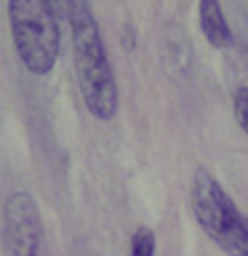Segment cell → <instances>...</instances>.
Listing matches in <instances>:
<instances>
[{
    "label": "cell",
    "mask_w": 248,
    "mask_h": 256,
    "mask_svg": "<svg viewBox=\"0 0 248 256\" xmlns=\"http://www.w3.org/2000/svg\"><path fill=\"white\" fill-rule=\"evenodd\" d=\"M235 118L248 136V86L238 88V94H235Z\"/></svg>",
    "instance_id": "52a82bcc"
},
{
    "label": "cell",
    "mask_w": 248,
    "mask_h": 256,
    "mask_svg": "<svg viewBox=\"0 0 248 256\" xmlns=\"http://www.w3.org/2000/svg\"><path fill=\"white\" fill-rule=\"evenodd\" d=\"M198 19H200V30H203L206 40L214 48H227L232 46V30L227 19H224V11L216 0H206V3L198 6Z\"/></svg>",
    "instance_id": "5b68a950"
},
{
    "label": "cell",
    "mask_w": 248,
    "mask_h": 256,
    "mask_svg": "<svg viewBox=\"0 0 248 256\" xmlns=\"http://www.w3.org/2000/svg\"><path fill=\"white\" fill-rule=\"evenodd\" d=\"M11 38L22 64L32 75H48L59 56V22L48 0H14L8 3Z\"/></svg>",
    "instance_id": "7a4b0ae2"
},
{
    "label": "cell",
    "mask_w": 248,
    "mask_h": 256,
    "mask_svg": "<svg viewBox=\"0 0 248 256\" xmlns=\"http://www.w3.org/2000/svg\"><path fill=\"white\" fill-rule=\"evenodd\" d=\"M67 19L75 54V78L88 112L99 120H112L118 112V80L110 67L99 24L88 3H67Z\"/></svg>",
    "instance_id": "6da1fadb"
},
{
    "label": "cell",
    "mask_w": 248,
    "mask_h": 256,
    "mask_svg": "<svg viewBox=\"0 0 248 256\" xmlns=\"http://www.w3.org/2000/svg\"><path fill=\"white\" fill-rule=\"evenodd\" d=\"M190 200L198 224L203 227V232L211 235V240L224 254L248 256V222L206 168H198L192 176Z\"/></svg>",
    "instance_id": "3957f363"
},
{
    "label": "cell",
    "mask_w": 248,
    "mask_h": 256,
    "mask_svg": "<svg viewBox=\"0 0 248 256\" xmlns=\"http://www.w3.org/2000/svg\"><path fill=\"white\" fill-rule=\"evenodd\" d=\"M3 235L11 256H43V227L27 192H14L3 206Z\"/></svg>",
    "instance_id": "277c9868"
},
{
    "label": "cell",
    "mask_w": 248,
    "mask_h": 256,
    "mask_svg": "<svg viewBox=\"0 0 248 256\" xmlns=\"http://www.w3.org/2000/svg\"><path fill=\"white\" fill-rule=\"evenodd\" d=\"M128 256H155V232L150 227H139L131 238V254Z\"/></svg>",
    "instance_id": "8992f818"
}]
</instances>
